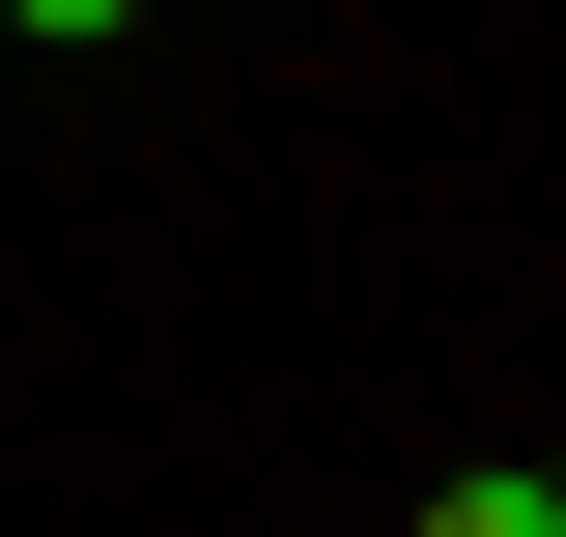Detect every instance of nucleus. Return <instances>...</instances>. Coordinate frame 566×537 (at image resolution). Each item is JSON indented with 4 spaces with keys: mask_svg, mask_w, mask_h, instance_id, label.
Returning <instances> with one entry per match:
<instances>
[{
    "mask_svg": "<svg viewBox=\"0 0 566 537\" xmlns=\"http://www.w3.org/2000/svg\"><path fill=\"white\" fill-rule=\"evenodd\" d=\"M538 537H566V453H538Z\"/></svg>",
    "mask_w": 566,
    "mask_h": 537,
    "instance_id": "7ed1b4c3",
    "label": "nucleus"
},
{
    "mask_svg": "<svg viewBox=\"0 0 566 537\" xmlns=\"http://www.w3.org/2000/svg\"><path fill=\"white\" fill-rule=\"evenodd\" d=\"M424 537H538V453H510V481H453V509H424Z\"/></svg>",
    "mask_w": 566,
    "mask_h": 537,
    "instance_id": "f03ea898",
    "label": "nucleus"
},
{
    "mask_svg": "<svg viewBox=\"0 0 566 537\" xmlns=\"http://www.w3.org/2000/svg\"><path fill=\"white\" fill-rule=\"evenodd\" d=\"M0 29H29V57H114V29H142V0H0Z\"/></svg>",
    "mask_w": 566,
    "mask_h": 537,
    "instance_id": "f257e3e1",
    "label": "nucleus"
}]
</instances>
